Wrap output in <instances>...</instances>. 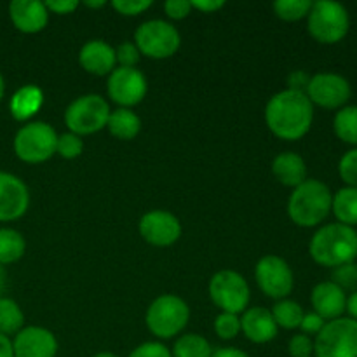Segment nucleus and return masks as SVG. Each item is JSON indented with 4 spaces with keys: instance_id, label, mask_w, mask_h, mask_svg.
Here are the masks:
<instances>
[{
    "instance_id": "nucleus-14",
    "label": "nucleus",
    "mask_w": 357,
    "mask_h": 357,
    "mask_svg": "<svg viewBox=\"0 0 357 357\" xmlns=\"http://www.w3.org/2000/svg\"><path fill=\"white\" fill-rule=\"evenodd\" d=\"M139 234L149 244L157 248H166L176 243L181 236V223L173 213L155 209L139 220Z\"/></svg>"
},
{
    "instance_id": "nucleus-24",
    "label": "nucleus",
    "mask_w": 357,
    "mask_h": 357,
    "mask_svg": "<svg viewBox=\"0 0 357 357\" xmlns=\"http://www.w3.org/2000/svg\"><path fill=\"white\" fill-rule=\"evenodd\" d=\"M331 211L337 216L338 223L347 227L357 225V188L344 187L333 195Z\"/></svg>"
},
{
    "instance_id": "nucleus-20",
    "label": "nucleus",
    "mask_w": 357,
    "mask_h": 357,
    "mask_svg": "<svg viewBox=\"0 0 357 357\" xmlns=\"http://www.w3.org/2000/svg\"><path fill=\"white\" fill-rule=\"evenodd\" d=\"M241 331L253 344H267L278 337V324L271 310L264 307H253L244 310L241 317Z\"/></svg>"
},
{
    "instance_id": "nucleus-16",
    "label": "nucleus",
    "mask_w": 357,
    "mask_h": 357,
    "mask_svg": "<svg viewBox=\"0 0 357 357\" xmlns=\"http://www.w3.org/2000/svg\"><path fill=\"white\" fill-rule=\"evenodd\" d=\"M13 351L14 357H54L58 354V340L45 328L28 326L14 335Z\"/></svg>"
},
{
    "instance_id": "nucleus-45",
    "label": "nucleus",
    "mask_w": 357,
    "mask_h": 357,
    "mask_svg": "<svg viewBox=\"0 0 357 357\" xmlns=\"http://www.w3.org/2000/svg\"><path fill=\"white\" fill-rule=\"evenodd\" d=\"M345 310H347V312H349V317H351V319L357 321V289H356V291H352L351 295L347 296Z\"/></svg>"
},
{
    "instance_id": "nucleus-49",
    "label": "nucleus",
    "mask_w": 357,
    "mask_h": 357,
    "mask_svg": "<svg viewBox=\"0 0 357 357\" xmlns=\"http://www.w3.org/2000/svg\"><path fill=\"white\" fill-rule=\"evenodd\" d=\"M87 7H93V9H96V7H103L105 2H86Z\"/></svg>"
},
{
    "instance_id": "nucleus-48",
    "label": "nucleus",
    "mask_w": 357,
    "mask_h": 357,
    "mask_svg": "<svg viewBox=\"0 0 357 357\" xmlns=\"http://www.w3.org/2000/svg\"><path fill=\"white\" fill-rule=\"evenodd\" d=\"M3 93H6V82H3V77L2 73H0V101H2Z\"/></svg>"
},
{
    "instance_id": "nucleus-8",
    "label": "nucleus",
    "mask_w": 357,
    "mask_h": 357,
    "mask_svg": "<svg viewBox=\"0 0 357 357\" xmlns=\"http://www.w3.org/2000/svg\"><path fill=\"white\" fill-rule=\"evenodd\" d=\"M58 135L45 122H30L14 136V152L17 159L28 164L45 162L56 153Z\"/></svg>"
},
{
    "instance_id": "nucleus-7",
    "label": "nucleus",
    "mask_w": 357,
    "mask_h": 357,
    "mask_svg": "<svg viewBox=\"0 0 357 357\" xmlns=\"http://www.w3.org/2000/svg\"><path fill=\"white\" fill-rule=\"evenodd\" d=\"M316 357H357V321L338 317L328 321L314 340Z\"/></svg>"
},
{
    "instance_id": "nucleus-22",
    "label": "nucleus",
    "mask_w": 357,
    "mask_h": 357,
    "mask_svg": "<svg viewBox=\"0 0 357 357\" xmlns=\"http://www.w3.org/2000/svg\"><path fill=\"white\" fill-rule=\"evenodd\" d=\"M44 103V94L37 86H24L13 94L9 103L10 115L16 121H28L40 110Z\"/></svg>"
},
{
    "instance_id": "nucleus-5",
    "label": "nucleus",
    "mask_w": 357,
    "mask_h": 357,
    "mask_svg": "<svg viewBox=\"0 0 357 357\" xmlns=\"http://www.w3.org/2000/svg\"><path fill=\"white\" fill-rule=\"evenodd\" d=\"M190 319L187 302L176 295H162L150 303L146 310V326L157 338H173L185 330Z\"/></svg>"
},
{
    "instance_id": "nucleus-31",
    "label": "nucleus",
    "mask_w": 357,
    "mask_h": 357,
    "mask_svg": "<svg viewBox=\"0 0 357 357\" xmlns=\"http://www.w3.org/2000/svg\"><path fill=\"white\" fill-rule=\"evenodd\" d=\"M241 331V319L236 314L222 312L215 319V333L222 340H234Z\"/></svg>"
},
{
    "instance_id": "nucleus-36",
    "label": "nucleus",
    "mask_w": 357,
    "mask_h": 357,
    "mask_svg": "<svg viewBox=\"0 0 357 357\" xmlns=\"http://www.w3.org/2000/svg\"><path fill=\"white\" fill-rule=\"evenodd\" d=\"M288 352L291 357H312L314 354V342L307 335L300 333L289 340Z\"/></svg>"
},
{
    "instance_id": "nucleus-10",
    "label": "nucleus",
    "mask_w": 357,
    "mask_h": 357,
    "mask_svg": "<svg viewBox=\"0 0 357 357\" xmlns=\"http://www.w3.org/2000/svg\"><path fill=\"white\" fill-rule=\"evenodd\" d=\"M209 296L216 307L229 314H241L250 303V286L234 271H220L209 281Z\"/></svg>"
},
{
    "instance_id": "nucleus-11",
    "label": "nucleus",
    "mask_w": 357,
    "mask_h": 357,
    "mask_svg": "<svg viewBox=\"0 0 357 357\" xmlns=\"http://www.w3.org/2000/svg\"><path fill=\"white\" fill-rule=\"evenodd\" d=\"M257 284L261 291L274 300H284L295 286V278L288 261L275 255L264 257L255 268Z\"/></svg>"
},
{
    "instance_id": "nucleus-28",
    "label": "nucleus",
    "mask_w": 357,
    "mask_h": 357,
    "mask_svg": "<svg viewBox=\"0 0 357 357\" xmlns=\"http://www.w3.org/2000/svg\"><path fill=\"white\" fill-rule=\"evenodd\" d=\"M24 314L21 307L10 298H0V335L9 337L23 330Z\"/></svg>"
},
{
    "instance_id": "nucleus-4",
    "label": "nucleus",
    "mask_w": 357,
    "mask_h": 357,
    "mask_svg": "<svg viewBox=\"0 0 357 357\" xmlns=\"http://www.w3.org/2000/svg\"><path fill=\"white\" fill-rule=\"evenodd\" d=\"M307 26L310 35L321 44H337L349 33L351 16L340 2L319 0L312 2L307 16Z\"/></svg>"
},
{
    "instance_id": "nucleus-39",
    "label": "nucleus",
    "mask_w": 357,
    "mask_h": 357,
    "mask_svg": "<svg viewBox=\"0 0 357 357\" xmlns=\"http://www.w3.org/2000/svg\"><path fill=\"white\" fill-rule=\"evenodd\" d=\"M326 321L323 319L321 316H317L316 312H309V314H303V319L300 323V330H302L303 335L310 337V335H319V331L323 330Z\"/></svg>"
},
{
    "instance_id": "nucleus-32",
    "label": "nucleus",
    "mask_w": 357,
    "mask_h": 357,
    "mask_svg": "<svg viewBox=\"0 0 357 357\" xmlns=\"http://www.w3.org/2000/svg\"><path fill=\"white\" fill-rule=\"evenodd\" d=\"M84 143L80 136L73 135V132H65V135L58 136L56 142V153L63 157V159H77L82 153Z\"/></svg>"
},
{
    "instance_id": "nucleus-44",
    "label": "nucleus",
    "mask_w": 357,
    "mask_h": 357,
    "mask_svg": "<svg viewBox=\"0 0 357 357\" xmlns=\"http://www.w3.org/2000/svg\"><path fill=\"white\" fill-rule=\"evenodd\" d=\"M211 357H250L246 352H243L241 349L234 347H222L218 351H213Z\"/></svg>"
},
{
    "instance_id": "nucleus-2",
    "label": "nucleus",
    "mask_w": 357,
    "mask_h": 357,
    "mask_svg": "<svg viewBox=\"0 0 357 357\" xmlns=\"http://www.w3.org/2000/svg\"><path fill=\"white\" fill-rule=\"evenodd\" d=\"M312 260L321 267L337 268L357 258V232L354 227L330 223L317 230L309 244Z\"/></svg>"
},
{
    "instance_id": "nucleus-17",
    "label": "nucleus",
    "mask_w": 357,
    "mask_h": 357,
    "mask_svg": "<svg viewBox=\"0 0 357 357\" xmlns=\"http://www.w3.org/2000/svg\"><path fill=\"white\" fill-rule=\"evenodd\" d=\"M9 16L14 26L23 33H38L49 21V10L44 2L37 0H13Z\"/></svg>"
},
{
    "instance_id": "nucleus-15",
    "label": "nucleus",
    "mask_w": 357,
    "mask_h": 357,
    "mask_svg": "<svg viewBox=\"0 0 357 357\" xmlns=\"http://www.w3.org/2000/svg\"><path fill=\"white\" fill-rule=\"evenodd\" d=\"M30 206V192L23 180L0 171V222L21 218Z\"/></svg>"
},
{
    "instance_id": "nucleus-41",
    "label": "nucleus",
    "mask_w": 357,
    "mask_h": 357,
    "mask_svg": "<svg viewBox=\"0 0 357 357\" xmlns=\"http://www.w3.org/2000/svg\"><path fill=\"white\" fill-rule=\"evenodd\" d=\"M310 82V75L303 70H295V72L289 73L288 77V89L298 91V93H305L307 86Z\"/></svg>"
},
{
    "instance_id": "nucleus-21",
    "label": "nucleus",
    "mask_w": 357,
    "mask_h": 357,
    "mask_svg": "<svg viewBox=\"0 0 357 357\" xmlns=\"http://www.w3.org/2000/svg\"><path fill=\"white\" fill-rule=\"evenodd\" d=\"M272 173L284 187L296 188L307 180V164L295 152H282L272 162Z\"/></svg>"
},
{
    "instance_id": "nucleus-33",
    "label": "nucleus",
    "mask_w": 357,
    "mask_h": 357,
    "mask_svg": "<svg viewBox=\"0 0 357 357\" xmlns=\"http://www.w3.org/2000/svg\"><path fill=\"white\" fill-rule=\"evenodd\" d=\"M331 282H335L337 286H340L342 289H357V264L351 261V264L340 265V267L333 268V274H331Z\"/></svg>"
},
{
    "instance_id": "nucleus-1",
    "label": "nucleus",
    "mask_w": 357,
    "mask_h": 357,
    "mask_svg": "<svg viewBox=\"0 0 357 357\" xmlns=\"http://www.w3.org/2000/svg\"><path fill=\"white\" fill-rule=\"evenodd\" d=\"M265 122L278 138L296 142L312 128L314 105L305 93L284 89L268 100L265 107Z\"/></svg>"
},
{
    "instance_id": "nucleus-18",
    "label": "nucleus",
    "mask_w": 357,
    "mask_h": 357,
    "mask_svg": "<svg viewBox=\"0 0 357 357\" xmlns=\"http://www.w3.org/2000/svg\"><path fill=\"white\" fill-rule=\"evenodd\" d=\"M314 312L323 317L324 321H333L342 317L345 312V303H347V295L340 286H337L331 281L319 282L312 289L310 295Z\"/></svg>"
},
{
    "instance_id": "nucleus-19",
    "label": "nucleus",
    "mask_w": 357,
    "mask_h": 357,
    "mask_svg": "<svg viewBox=\"0 0 357 357\" xmlns=\"http://www.w3.org/2000/svg\"><path fill=\"white\" fill-rule=\"evenodd\" d=\"M79 63L86 72L93 75H110L115 70V49L105 40L94 38L86 42L79 52Z\"/></svg>"
},
{
    "instance_id": "nucleus-6",
    "label": "nucleus",
    "mask_w": 357,
    "mask_h": 357,
    "mask_svg": "<svg viewBox=\"0 0 357 357\" xmlns=\"http://www.w3.org/2000/svg\"><path fill=\"white\" fill-rule=\"evenodd\" d=\"M110 112L108 101L100 94H84L66 108L65 122L70 132L77 136H87L107 128Z\"/></svg>"
},
{
    "instance_id": "nucleus-3",
    "label": "nucleus",
    "mask_w": 357,
    "mask_h": 357,
    "mask_svg": "<svg viewBox=\"0 0 357 357\" xmlns=\"http://www.w3.org/2000/svg\"><path fill=\"white\" fill-rule=\"evenodd\" d=\"M330 187L319 180H305L293 190L288 201V215L298 227H317L331 213Z\"/></svg>"
},
{
    "instance_id": "nucleus-47",
    "label": "nucleus",
    "mask_w": 357,
    "mask_h": 357,
    "mask_svg": "<svg viewBox=\"0 0 357 357\" xmlns=\"http://www.w3.org/2000/svg\"><path fill=\"white\" fill-rule=\"evenodd\" d=\"M6 288H7V272H6V268L0 265V298H2Z\"/></svg>"
},
{
    "instance_id": "nucleus-38",
    "label": "nucleus",
    "mask_w": 357,
    "mask_h": 357,
    "mask_svg": "<svg viewBox=\"0 0 357 357\" xmlns=\"http://www.w3.org/2000/svg\"><path fill=\"white\" fill-rule=\"evenodd\" d=\"M129 357H173L171 351L160 342H145L138 345L135 351L129 354Z\"/></svg>"
},
{
    "instance_id": "nucleus-40",
    "label": "nucleus",
    "mask_w": 357,
    "mask_h": 357,
    "mask_svg": "<svg viewBox=\"0 0 357 357\" xmlns=\"http://www.w3.org/2000/svg\"><path fill=\"white\" fill-rule=\"evenodd\" d=\"M190 9L192 6L187 0H167L164 3V10H166V14L171 20H183V17L190 14Z\"/></svg>"
},
{
    "instance_id": "nucleus-12",
    "label": "nucleus",
    "mask_w": 357,
    "mask_h": 357,
    "mask_svg": "<svg viewBox=\"0 0 357 357\" xmlns=\"http://www.w3.org/2000/svg\"><path fill=\"white\" fill-rule=\"evenodd\" d=\"M307 98L312 105L335 110V108H344L345 103L351 100V84L344 75H338L333 72L316 73L310 77V82L305 91Z\"/></svg>"
},
{
    "instance_id": "nucleus-26",
    "label": "nucleus",
    "mask_w": 357,
    "mask_h": 357,
    "mask_svg": "<svg viewBox=\"0 0 357 357\" xmlns=\"http://www.w3.org/2000/svg\"><path fill=\"white\" fill-rule=\"evenodd\" d=\"M173 357H211L213 347L204 337L197 333L181 335L171 351Z\"/></svg>"
},
{
    "instance_id": "nucleus-46",
    "label": "nucleus",
    "mask_w": 357,
    "mask_h": 357,
    "mask_svg": "<svg viewBox=\"0 0 357 357\" xmlns=\"http://www.w3.org/2000/svg\"><path fill=\"white\" fill-rule=\"evenodd\" d=\"M0 357H14L13 351V342L9 337L0 335Z\"/></svg>"
},
{
    "instance_id": "nucleus-13",
    "label": "nucleus",
    "mask_w": 357,
    "mask_h": 357,
    "mask_svg": "<svg viewBox=\"0 0 357 357\" xmlns=\"http://www.w3.org/2000/svg\"><path fill=\"white\" fill-rule=\"evenodd\" d=\"M146 89H149L146 79L138 68L119 66L108 77V96L115 103L121 105V108H129L142 103L143 98L146 96Z\"/></svg>"
},
{
    "instance_id": "nucleus-35",
    "label": "nucleus",
    "mask_w": 357,
    "mask_h": 357,
    "mask_svg": "<svg viewBox=\"0 0 357 357\" xmlns=\"http://www.w3.org/2000/svg\"><path fill=\"white\" fill-rule=\"evenodd\" d=\"M115 58H117L119 65L124 66V68H136L139 61V51L132 42H122L115 49Z\"/></svg>"
},
{
    "instance_id": "nucleus-37",
    "label": "nucleus",
    "mask_w": 357,
    "mask_h": 357,
    "mask_svg": "<svg viewBox=\"0 0 357 357\" xmlns=\"http://www.w3.org/2000/svg\"><path fill=\"white\" fill-rule=\"evenodd\" d=\"M150 6H152V0H115L112 2V7L124 16H136V14L145 13Z\"/></svg>"
},
{
    "instance_id": "nucleus-29",
    "label": "nucleus",
    "mask_w": 357,
    "mask_h": 357,
    "mask_svg": "<svg viewBox=\"0 0 357 357\" xmlns=\"http://www.w3.org/2000/svg\"><path fill=\"white\" fill-rule=\"evenodd\" d=\"M271 312L278 328L281 326L284 330H296V328H300V323L303 319L302 305L295 300H279Z\"/></svg>"
},
{
    "instance_id": "nucleus-27",
    "label": "nucleus",
    "mask_w": 357,
    "mask_h": 357,
    "mask_svg": "<svg viewBox=\"0 0 357 357\" xmlns=\"http://www.w3.org/2000/svg\"><path fill=\"white\" fill-rule=\"evenodd\" d=\"M333 131L342 142L357 149V105L340 108L333 119Z\"/></svg>"
},
{
    "instance_id": "nucleus-25",
    "label": "nucleus",
    "mask_w": 357,
    "mask_h": 357,
    "mask_svg": "<svg viewBox=\"0 0 357 357\" xmlns=\"http://www.w3.org/2000/svg\"><path fill=\"white\" fill-rule=\"evenodd\" d=\"M26 250L24 237L14 229H0V265H10L20 260Z\"/></svg>"
},
{
    "instance_id": "nucleus-50",
    "label": "nucleus",
    "mask_w": 357,
    "mask_h": 357,
    "mask_svg": "<svg viewBox=\"0 0 357 357\" xmlns=\"http://www.w3.org/2000/svg\"><path fill=\"white\" fill-rule=\"evenodd\" d=\"M93 357H119V356L112 354V352H98V354L93 356Z\"/></svg>"
},
{
    "instance_id": "nucleus-34",
    "label": "nucleus",
    "mask_w": 357,
    "mask_h": 357,
    "mask_svg": "<svg viewBox=\"0 0 357 357\" xmlns=\"http://www.w3.org/2000/svg\"><path fill=\"white\" fill-rule=\"evenodd\" d=\"M338 173L342 180L347 183V187L357 188V149L349 150L342 155L338 162Z\"/></svg>"
},
{
    "instance_id": "nucleus-30",
    "label": "nucleus",
    "mask_w": 357,
    "mask_h": 357,
    "mask_svg": "<svg viewBox=\"0 0 357 357\" xmlns=\"http://www.w3.org/2000/svg\"><path fill=\"white\" fill-rule=\"evenodd\" d=\"M310 7V0H278L274 3V13L284 21H298L309 16Z\"/></svg>"
},
{
    "instance_id": "nucleus-23",
    "label": "nucleus",
    "mask_w": 357,
    "mask_h": 357,
    "mask_svg": "<svg viewBox=\"0 0 357 357\" xmlns=\"http://www.w3.org/2000/svg\"><path fill=\"white\" fill-rule=\"evenodd\" d=\"M107 128L115 138L129 142V139H132L139 132V129H142V121H139L138 115L132 110H129V108H117V110L110 112Z\"/></svg>"
},
{
    "instance_id": "nucleus-9",
    "label": "nucleus",
    "mask_w": 357,
    "mask_h": 357,
    "mask_svg": "<svg viewBox=\"0 0 357 357\" xmlns=\"http://www.w3.org/2000/svg\"><path fill=\"white\" fill-rule=\"evenodd\" d=\"M136 47L139 54L153 59H164L173 56L181 44L176 28L164 20H150L138 26L135 33Z\"/></svg>"
},
{
    "instance_id": "nucleus-43",
    "label": "nucleus",
    "mask_w": 357,
    "mask_h": 357,
    "mask_svg": "<svg viewBox=\"0 0 357 357\" xmlns=\"http://www.w3.org/2000/svg\"><path fill=\"white\" fill-rule=\"evenodd\" d=\"M190 6L202 10V13H215V10L222 9L225 6V2H222V0H206V2L199 0V2H190Z\"/></svg>"
},
{
    "instance_id": "nucleus-42",
    "label": "nucleus",
    "mask_w": 357,
    "mask_h": 357,
    "mask_svg": "<svg viewBox=\"0 0 357 357\" xmlns=\"http://www.w3.org/2000/svg\"><path fill=\"white\" fill-rule=\"evenodd\" d=\"M45 7L56 14H70L79 7V2H75V0H49V2H45Z\"/></svg>"
}]
</instances>
